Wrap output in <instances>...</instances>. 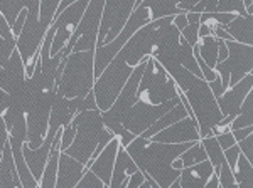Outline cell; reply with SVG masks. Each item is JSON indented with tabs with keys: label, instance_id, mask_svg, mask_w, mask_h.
I'll return each instance as SVG.
<instances>
[{
	"label": "cell",
	"instance_id": "obj_1",
	"mask_svg": "<svg viewBox=\"0 0 253 188\" xmlns=\"http://www.w3.org/2000/svg\"><path fill=\"white\" fill-rule=\"evenodd\" d=\"M191 145H193L191 141L179 143V145L154 143L142 136H137L125 146V150L138 170L149 175L161 188H169L170 183L175 182L181 175V170H174L170 165Z\"/></svg>",
	"mask_w": 253,
	"mask_h": 188
},
{
	"label": "cell",
	"instance_id": "obj_2",
	"mask_svg": "<svg viewBox=\"0 0 253 188\" xmlns=\"http://www.w3.org/2000/svg\"><path fill=\"white\" fill-rule=\"evenodd\" d=\"M93 56H95V51L71 52L64 59L63 71L58 77L56 93L68 97V99L86 96L95 84Z\"/></svg>",
	"mask_w": 253,
	"mask_h": 188
},
{
	"label": "cell",
	"instance_id": "obj_3",
	"mask_svg": "<svg viewBox=\"0 0 253 188\" xmlns=\"http://www.w3.org/2000/svg\"><path fill=\"white\" fill-rule=\"evenodd\" d=\"M181 93L184 94L186 101L191 106V111L196 118L199 136H213V128L223 121V114L219 111L216 97L211 93L208 83L203 77H196L193 83L187 86L186 91Z\"/></svg>",
	"mask_w": 253,
	"mask_h": 188
},
{
	"label": "cell",
	"instance_id": "obj_4",
	"mask_svg": "<svg viewBox=\"0 0 253 188\" xmlns=\"http://www.w3.org/2000/svg\"><path fill=\"white\" fill-rule=\"evenodd\" d=\"M73 125L76 126V134L71 146L63 151L68 157L75 158L76 161L83 163L84 166H89V158L95 151L100 134L105 129L103 118H101L100 109H88V111H80L71 120Z\"/></svg>",
	"mask_w": 253,
	"mask_h": 188
},
{
	"label": "cell",
	"instance_id": "obj_5",
	"mask_svg": "<svg viewBox=\"0 0 253 188\" xmlns=\"http://www.w3.org/2000/svg\"><path fill=\"white\" fill-rule=\"evenodd\" d=\"M179 96V89L172 77L156 59L149 57L144 74L137 88V101L149 106L164 104L167 101L175 99Z\"/></svg>",
	"mask_w": 253,
	"mask_h": 188
},
{
	"label": "cell",
	"instance_id": "obj_6",
	"mask_svg": "<svg viewBox=\"0 0 253 188\" xmlns=\"http://www.w3.org/2000/svg\"><path fill=\"white\" fill-rule=\"evenodd\" d=\"M132 71L133 67H130L120 56H115L112 63L103 69V72L95 79L91 91L95 94L96 108L101 113L110 109V106L115 103Z\"/></svg>",
	"mask_w": 253,
	"mask_h": 188
},
{
	"label": "cell",
	"instance_id": "obj_7",
	"mask_svg": "<svg viewBox=\"0 0 253 188\" xmlns=\"http://www.w3.org/2000/svg\"><path fill=\"white\" fill-rule=\"evenodd\" d=\"M103 5H105V0H89L86 10H84L75 34L71 35L66 47H64L58 56L66 59L71 52L95 51L98 29H100L101 14H103Z\"/></svg>",
	"mask_w": 253,
	"mask_h": 188
},
{
	"label": "cell",
	"instance_id": "obj_8",
	"mask_svg": "<svg viewBox=\"0 0 253 188\" xmlns=\"http://www.w3.org/2000/svg\"><path fill=\"white\" fill-rule=\"evenodd\" d=\"M228 47V57L214 66V71L221 77V84L226 91L247 74L253 72V46L240 44L236 40H224Z\"/></svg>",
	"mask_w": 253,
	"mask_h": 188
},
{
	"label": "cell",
	"instance_id": "obj_9",
	"mask_svg": "<svg viewBox=\"0 0 253 188\" xmlns=\"http://www.w3.org/2000/svg\"><path fill=\"white\" fill-rule=\"evenodd\" d=\"M135 2L137 0H105L100 29H98L96 47L112 42L120 34L130 14L135 10Z\"/></svg>",
	"mask_w": 253,
	"mask_h": 188
},
{
	"label": "cell",
	"instance_id": "obj_10",
	"mask_svg": "<svg viewBox=\"0 0 253 188\" xmlns=\"http://www.w3.org/2000/svg\"><path fill=\"white\" fill-rule=\"evenodd\" d=\"M89 0H76L75 3L68 5L58 17L54 19V22L51 24L52 27L56 29L54 32V39L51 42V51H49V56L54 57L58 56L66 44L69 42L71 35L75 34L76 27H78L81 17H83L84 10H86Z\"/></svg>",
	"mask_w": 253,
	"mask_h": 188
},
{
	"label": "cell",
	"instance_id": "obj_11",
	"mask_svg": "<svg viewBox=\"0 0 253 188\" xmlns=\"http://www.w3.org/2000/svg\"><path fill=\"white\" fill-rule=\"evenodd\" d=\"M157 29H159V19L149 22L142 29H138L135 34L126 40V44L120 49V52L117 56H120L130 67L138 66V63L142 59L150 56L154 46H156Z\"/></svg>",
	"mask_w": 253,
	"mask_h": 188
},
{
	"label": "cell",
	"instance_id": "obj_12",
	"mask_svg": "<svg viewBox=\"0 0 253 188\" xmlns=\"http://www.w3.org/2000/svg\"><path fill=\"white\" fill-rule=\"evenodd\" d=\"M154 143H169V145H179V143H196L201 140L198 129V123L194 118L187 116L184 120L174 123L169 128L162 129L157 134L149 138Z\"/></svg>",
	"mask_w": 253,
	"mask_h": 188
},
{
	"label": "cell",
	"instance_id": "obj_13",
	"mask_svg": "<svg viewBox=\"0 0 253 188\" xmlns=\"http://www.w3.org/2000/svg\"><path fill=\"white\" fill-rule=\"evenodd\" d=\"M253 89V72L252 74H247L242 81H238L235 86L228 88L221 96L216 97V103H218V108L221 111L223 118L224 116H236L240 113V108H242L243 99L247 97V94Z\"/></svg>",
	"mask_w": 253,
	"mask_h": 188
},
{
	"label": "cell",
	"instance_id": "obj_14",
	"mask_svg": "<svg viewBox=\"0 0 253 188\" xmlns=\"http://www.w3.org/2000/svg\"><path fill=\"white\" fill-rule=\"evenodd\" d=\"M24 81H26V67H24L19 51L15 49L9 59L0 66V89H3L5 93H12Z\"/></svg>",
	"mask_w": 253,
	"mask_h": 188
},
{
	"label": "cell",
	"instance_id": "obj_15",
	"mask_svg": "<svg viewBox=\"0 0 253 188\" xmlns=\"http://www.w3.org/2000/svg\"><path fill=\"white\" fill-rule=\"evenodd\" d=\"M86 166L83 163L76 161L75 158L68 157L66 153L59 155L58 160V175H56L54 188H75L86 173Z\"/></svg>",
	"mask_w": 253,
	"mask_h": 188
},
{
	"label": "cell",
	"instance_id": "obj_16",
	"mask_svg": "<svg viewBox=\"0 0 253 188\" xmlns=\"http://www.w3.org/2000/svg\"><path fill=\"white\" fill-rule=\"evenodd\" d=\"M118 148H120V141H118V138H113V140L103 148V151L91 161V165H89V168H88L107 187L110 185V180H112V171H113V165H115Z\"/></svg>",
	"mask_w": 253,
	"mask_h": 188
},
{
	"label": "cell",
	"instance_id": "obj_17",
	"mask_svg": "<svg viewBox=\"0 0 253 188\" xmlns=\"http://www.w3.org/2000/svg\"><path fill=\"white\" fill-rule=\"evenodd\" d=\"M52 141H54V138L46 136V138H44V141H42V145H41L39 148H29L26 143L22 145L24 160H26L27 166H29L32 177L38 180V182L41 180V177H42V171H44V166H46V163H47L49 151H51Z\"/></svg>",
	"mask_w": 253,
	"mask_h": 188
},
{
	"label": "cell",
	"instance_id": "obj_18",
	"mask_svg": "<svg viewBox=\"0 0 253 188\" xmlns=\"http://www.w3.org/2000/svg\"><path fill=\"white\" fill-rule=\"evenodd\" d=\"M213 173H214L213 165L206 160L198 163V165L182 168L177 180L181 183V188H203Z\"/></svg>",
	"mask_w": 253,
	"mask_h": 188
},
{
	"label": "cell",
	"instance_id": "obj_19",
	"mask_svg": "<svg viewBox=\"0 0 253 188\" xmlns=\"http://www.w3.org/2000/svg\"><path fill=\"white\" fill-rule=\"evenodd\" d=\"M137 170H138L137 165L133 163L132 158H130V155L126 153V150L120 146L117 151L115 165H113L112 180H110L108 188H125L130 175L135 173Z\"/></svg>",
	"mask_w": 253,
	"mask_h": 188
},
{
	"label": "cell",
	"instance_id": "obj_20",
	"mask_svg": "<svg viewBox=\"0 0 253 188\" xmlns=\"http://www.w3.org/2000/svg\"><path fill=\"white\" fill-rule=\"evenodd\" d=\"M0 188H22V183H20L14 165V157H12L9 141L5 143L2 150V157H0Z\"/></svg>",
	"mask_w": 253,
	"mask_h": 188
},
{
	"label": "cell",
	"instance_id": "obj_21",
	"mask_svg": "<svg viewBox=\"0 0 253 188\" xmlns=\"http://www.w3.org/2000/svg\"><path fill=\"white\" fill-rule=\"evenodd\" d=\"M224 31L236 42L253 46V15H236L230 24L224 26Z\"/></svg>",
	"mask_w": 253,
	"mask_h": 188
},
{
	"label": "cell",
	"instance_id": "obj_22",
	"mask_svg": "<svg viewBox=\"0 0 253 188\" xmlns=\"http://www.w3.org/2000/svg\"><path fill=\"white\" fill-rule=\"evenodd\" d=\"M9 143H10L12 157H14V165H15V170H17L20 183H22V188H39V182L32 177L29 166H27L26 160H24V155H22L24 143L10 140V138H9Z\"/></svg>",
	"mask_w": 253,
	"mask_h": 188
},
{
	"label": "cell",
	"instance_id": "obj_23",
	"mask_svg": "<svg viewBox=\"0 0 253 188\" xmlns=\"http://www.w3.org/2000/svg\"><path fill=\"white\" fill-rule=\"evenodd\" d=\"M184 118H187V111L184 108V104L181 103V99H179V103L174 106L170 111H167L166 114H162L159 120L154 123L152 126H150L149 129H145L144 133L140 134L142 138H145V140H149L150 136H154V134H157L159 131H162V129L169 128L170 125H174V123L184 120Z\"/></svg>",
	"mask_w": 253,
	"mask_h": 188
},
{
	"label": "cell",
	"instance_id": "obj_24",
	"mask_svg": "<svg viewBox=\"0 0 253 188\" xmlns=\"http://www.w3.org/2000/svg\"><path fill=\"white\" fill-rule=\"evenodd\" d=\"M138 5L149 9L150 22L157 19H164V17H174V15L182 12L177 7V0H142Z\"/></svg>",
	"mask_w": 253,
	"mask_h": 188
},
{
	"label": "cell",
	"instance_id": "obj_25",
	"mask_svg": "<svg viewBox=\"0 0 253 188\" xmlns=\"http://www.w3.org/2000/svg\"><path fill=\"white\" fill-rule=\"evenodd\" d=\"M247 126H253V89L243 99L240 113L230 123V129H240V128H247Z\"/></svg>",
	"mask_w": 253,
	"mask_h": 188
},
{
	"label": "cell",
	"instance_id": "obj_26",
	"mask_svg": "<svg viewBox=\"0 0 253 188\" xmlns=\"http://www.w3.org/2000/svg\"><path fill=\"white\" fill-rule=\"evenodd\" d=\"M233 177L238 188H253V163L248 161L242 153L236 161Z\"/></svg>",
	"mask_w": 253,
	"mask_h": 188
},
{
	"label": "cell",
	"instance_id": "obj_27",
	"mask_svg": "<svg viewBox=\"0 0 253 188\" xmlns=\"http://www.w3.org/2000/svg\"><path fill=\"white\" fill-rule=\"evenodd\" d=\"M201 146L205 148L206 151V157H208V161L213 165V168H219V165L224 161V155H223V150L219 148L218 141H216L214 136H206V138H201L199 140Z\"/></svg>",
	"mask_w": 253,
	"mask_h": 188
},
{
	"label": "cell",
	"instance_id": "obj_28",
	"mask_svg": "<svg viewBox=\"0 0 253 188\" xmlns=\"http://www.w3.org/2000/svg\"><path fill=\"white\" fill-rule=\"evenodd\" d=\"M59 3L61 0H39V26L42 31L47 32V29L51 27Z\"/></svg>",
	"mask_w": 253,
	"mask_h": 188
},
{
	"label": "cell",
	"instance_id": "obj_29",
	"mask_svg": "<svg viewBox=\"0 0 253 188\" xmlns=\"http://www.w3.org/2000/svg\"><path fill=\"white\" fill-rule=\"evenodd\" d=\"M179 160L182 161V166L187 168V166H193V165H198V163H201V161H206L208 157H206L205 148L201 146V143L196 141L184 151V153L179 155Z\"/></svg>",
	"mask_w": 253,
	"mask_h": 188
},
{
	"label": "cell",
	"instance_id": "obj_30",
	"mask_svg": "<svg viewBox=\"0 0 253 188\" xmlns=\"http://www.w3.org/2000/svg\"><path fill=\"white\" fill-rule=\"evenodd\" d=\"M214 171L218 173L219 187L221 188H238V185H236V182H235V177H233V171L230 170L226 161H223L221 165H219V168H216Z\"/></svg>",
	"mask_w": 253,
	"mask_h": 188
},
{
	"label": "cell",
	"instance_id": "obj_31",
	"mask_svg": "<svg viewBox=\"0 0 253 188\" xmlns=\"http://www.w3.org/2000/svg\"><path fill=\"white\" fill-rule=\"evenodd\" d=\"M75 134H76V126L73 125V123H69V125H66L63 129H61V141H59L61 153L66 151L69 146H71L73 140H75Z\"/></svg>",
	"mask_w": 253,
	"mask_h": 188
},
{
	"label": "cell",
	"instance_id": "obj_32",
	"mask_svg": "<svg viewBox=\"0 0 253 188\" xmlns=\"http://www.w3.org/2000/svg\"><path fill=\"white\" fill-rule=\"evenodd\" d=\"M75 188H108V187L103 185V182H100L91 171L86 170V173L83 175V178L80 180V183Z\"/></svg>",
	"mask_w": 253,
	"mask_h": 188
},
{
	"label": "cell",
	"instance_id": "obj_33",
	"mask_svg": "<svg viewBox=\"0 0 253 188\" xmlns=\"http://www.w3.org/2000/svg\"><path fill=\"white\" fill-rule=\"evenodd\" d=\"M198 29H199V24H187V27H184L181 31V37L184 39L191 47H194L196 42L199 40Z\"/></svg>",
	"mask_w": 253,
	"mask_h": 188
},
{
	"label": "cell",
	"instance_id": "obj_34",
	"mask_svg": "<svg viewBox=\"0 0 253 188\" xmlns=\"http://www.w3.org/2000/svg\"><path fill=\"white\" fill-rule=\"evenodd\" d=\"M236 145H238V148H240V153H242L250 163H253V134H248L247 138H243V140L238 141Z\"/></svg>",
	"mask_w": 253,
	"mask_h": 188
},
{
	"label": "cell",
	"instance_id": "obj_35",
	"mask_svg": "<svg viewBox=\"0 0 253 188\" xmlns=\"http://www.w3.org/2000/svg\"><path fill=\"white\" fill-rule=\"evenodd\" d=\"M216 3H218V0H199L196 5L191 7L189 12H198V14H211V12H216Z\"/></svg>",
	"mask_w": 253,
	"mask_h": 188
},
{
	"label": "cell",
	"instance_id": "obj_36",
	"mask_svg": "<svg viewBox=\"0 0 253 188\" xmlns=\"http://www.w3.org/2000/svg\"><path fill=\"white\" fill-rule=\"evenodd\" d=\"M223 155H224V161L228 163L230 170H231V171H235V168H236V161H238V157H240V148H238V145H233L231 148L224 150V151H223Z\"/></svg>",
	"mask_w": 253,
	"mask_h": 188
},
{
	"label": "cell",
	"instance_id": "obj_37",
	"mask_svg": "<svg viewBox=\"0 0 253 188\" xmlns=\"http://www.w3.org/2000/svg\"><path fill=\"white\" fill-rule=\"evenodd\" d=\"M214 138H216V141H218L219 148H221L223 151L228 150V148H231L233 145H236V141H235V138H233V134H231V131L219 133V134H216Z\"/></svg>",
	"mask_w": 253,
	"mask_h": 188
},
{
	"label": "cell",
	"instance_id": "obj_38",
	"mask_svg": "<svg viewBox=\"0 0 253 188\" xmlns=\"http://www.w3.org/2000/svg\"><path fill=\"white\" fill-rule=\"evenodd\" d=\"M26 17H27V10L22 9L20 10V14L17 15V19H15V22L12 24V34H14V37L17 39L20 35V32H22V27H24V22H26Z\"/></svg>",
	"mask_w": 253,
	"mask_h": 188
},
{
	"label": "cell",
	"instance_id": "obj_39",
	"mask_svg": "<svg viewBox=\"0 0 253 188\" xmlns=\"http://www.w3.org/2000/svg\"><path fill=\"white\" fill-rule=\"evenodd\" d=\"M144 182H145V173H144V171H140V170H137L135 173L130 175V178H128V182H126L125 188H138Z\"/></svg>",
	"mask_w": 253,
	"mask_h": 188
},
{
	"label": "cell",
	"instance_id": "obj_40",
	"mask_svg": "<svg viewBox=\"0 0 253 188\" xmlns=\"http://www.w3.org/2000/svg\"><path fill=\"white\" fill-rule=\"evenodd\" d=\"M231 134H233L235 141H242L243 138H247L248 134H253V126H247V128H240V129H230Z\"/></svg>",
	"mask_w": 253,
	"mask_h": 188
},
{
	"label": "cell",
	"instance_id": "obj_41",
	"mask_svg": "<svg viewBox=\"0 0 253 188\" xmlns=\"http://www.w3.org/2000/svg\"><path fill=\"white\" fill-rule=\"evenodd\" d=\"M7 141H9V131H7V126H5V123H3L2 114H0V153H2Z\"/></svg>",
	"mask_w": 253,
	"mask_h": 188
},
{
	"label": "cell",
	"instance_id": "obj_42",
	"mask_svg": "<svg viewBox=\"0 0 253 188\" xmlns=\"http://www.w3.org/2000/svg\"><path fill=\"white\" fill-rule=\"evenodd\" d=\"M172 26L177 29L179 32L182 31L184 27H187V19H186V12H181V14L174 15L172 17Z\"/></svg>",
	"mask_w": 253,
	"mask_h": 188
},
{
	"label": "cell",
	"instance_id": "obj_43",
	"mask_svg": "<svg viewBox=\"0 0 253 188\" xmlns=\"http://www.w3.org/2000/svg\"><path fill=\"white\" fill-rule=\"evenodd\" d=\"M9 103H10L9 93H5L3 89H0V114L5 113V109L9 108Z\"/></svg>",
	"mask_w": 253,
	"mask_h": 188
},
{
	"label": "cell",
	"instance_id": "obj_44",
	"mask_svg": "<svg viewBox=\"0 0 253 188\" xmlns=\"http://www.w3.org/2000/svg\"><path fill=\"white\" fill-rule=\"evenodd\" d=\"M199 0H177V7L181 9L182 12H189L191 7L196 5Z\"/></svg>",
	"mask_w": 253,
	"mask_h": 188
},
{
	"label": "cell",
	"instance_id": "obj_45",
	"mask_svg": "<svg viewBox=\"0 0 253 188\" xmlns=\"http://www.w3.org/2000/svg\"><path fill=\"white\" fill-rule=\"evenodd\" d=\"M203 188H219V180H218V173H216V171L211 175V178L208 180L206 185Z\"/></svg>",
	"mask_w": 253,
	"mask_h": 188
},
{
	"label": "cell",
	"instance_id": "obj_46",
	"mask_svg": "<svg viewBox=\"0 0 253 188\" xmlns=\"http://www.w3.org/2000/svg\"><path fill=\"white\" fill-rule=\"evenodd\" d=\"M186 19H187V24H199L201 14H198V12H186Z\"/></svg>",
	"mask_w": 253,
	"mask_h": 188
},
{
	"label": "cell",
	"instance_id": "obj_47",
	"mask_svg": "<svg viewBox=\"0 0 253 188\" xmlns=\"http://www.w3.org/2000/svg\"><path fill=\"white\" fill-rule=\"evenodd\" d=\"M198 35H199V39H201V37H208V35H211V29H210V26H208V24H199Z\"/></svg>",
	"mask_w": 253,
	"mask_h": 188
},
{
	"label": "cell",
	"instance_id": "obj_48",
	"mask_svg": "<svg viewBox=\"0 0 253 188\" xmlns=\"http://www.w3.org/2000/svg\"><path fill=\"white\" fill-rule=\"evenodd\" d=\"M76 0H61V3H59V7H58V10H56V15H54V19L58 17V15L61 14V12H63L64 9H66L68 5H71V3H75ZM52 22H54V20H52Z\"/></svg>",
	"mask_w": 253,
	"mask_h": 188
},
{
	"label": "cell",
	"instance_id": "obj_49",
	"mask_svg": "<svg viewBox=\"0 0 253 188\" xmlns=\"http://www.w3.org/2000/svg\"><path fill=\"white\" fill-rule=\"evenodd\" d=\"M169 188H181V183H179V180H175V182L170 183V187Z\"/></svg>",
	"mask_w": 253,
	"mask_h": 188
},
{
	"label": "cell",
	"instance_id": "obj_50",
	"mask_svg": "<svg viewBox=\"0 0 253 188\" xmlns=\"http://www.w3.org/2000/svg\"><path fill=\"white\" fill-rule=\"evenodd\" d=\"M138 188H152V187H150V185H149V182H147V180H145V182L142 183V185L138 187Z\"/></svg>",
	"mask_w": 253,
	"mask_h": 188
},
{
	"label": "cell",
	"instance_id": "obj_51",
	"mask_svg": "<svg viewBox=\"0 0 253 188\" xmlns=\"http://www.w3.org/2000/svg\"><path fill=\"white\" fill-rule=\"evenodd\" d=\"M0 66H2V64H0Z\"/></svg>",
	"mask_w": 253,
	"mask_h": 188
},
{
	"label": "cell",
	"instance_id": "obj_52",
	"mask_svg": "<svg viewBox=\"0 0 253 188\" xmlns=\"http://www.w3.org/2000/svg\"><path fill=\"white\" fill-rule=\"evenodd\" d=\"M219 188H221V187H219Z\"/></svg>",
	"mask_w": 253,
	"mask_h": 188
}]
</instances>
